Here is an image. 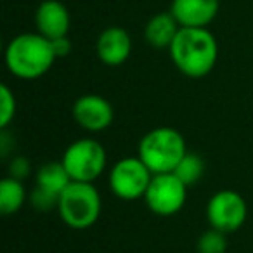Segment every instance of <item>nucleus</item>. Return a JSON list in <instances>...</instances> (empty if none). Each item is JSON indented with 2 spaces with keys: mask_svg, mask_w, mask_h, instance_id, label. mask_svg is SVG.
Wrapping results in <instances>:
<instances>
[{
  "mask_svg": "<svg viewBox=\"0 0 253 253\" xmlns=\"http://www.w3.org/2000/svg\"><path fill=\"white\" fill-rule=\"evenodd\" d=\"M169 50L175 68L189 78L207 77L218 57L217 40L208 28L180 26Z\"/></svg>",
  "mask_w": 253,
  "mask_h": 253,
  "instance_id": "f257e3e1",
  "label": "nucleus"
},
{
  "mask_svg": "<svg viewBox=\"0 0 253 253\" xmlns=\"http://www.w3.org/2000/svg\"><path fill=\"white\" fill-rule=\"evenodd\" d=\"M52 42L37 33H21L5 49V66L21 80H37L52 68L56 61Z\"/></svg>",
  "mask_w": 253,
  "mask_h": 253,
  "instance_id": "f03ea898",
  "label": "nucleus"
},
{
  "mask_svg": "<svg viewBox=\"0 0 253 253\" xmlns=\"http://www.w3.org/2000/svg\"><path fill=\"white\" fill-rule=\"evenodd\" d=\"M186 153V141L172 126L153 128L139 142V158L146 163L153 175L173 172Z\"/></svg>",
  "mask_w": 253,
  "mask_h": 253,
  "instance_id": "7ed1b4c3",
  "label": "nucleus"
},
{
  "mask_svg": "<svg viewBox=\"0 0 253 253\" xmlns=\"http://www.w3.org/2000/svg\"><path fill=\"white\" fill-rule=\"evenodd\" d=\"M102 201L97 187L92 182H75L63 191L59 196V211L63 222L71 229H88L97 222L101 215Z\"/></svg>",
  "mask_w": 253,
  "mask_h": 253,
  "instance_id": "20e7f679",
  "label": "nucleus"
},
{
  "mask_svg": "<svg viewBox=\"0 0 253 253\" xmlns=\"http://www.w3.org/2000/svg\"><path fill=\"white\" fill-rule=\"evenodd\" d=\"M61 162L70 173L71 180L94 182L104 172L108 156L101 142L90 137H84L68 146Z\"/></svg>",
  "mask_w": 253,
  "mask_h": 253,
  "instance_id": "39448f33",
  "label": "nucleus"
},
{
  "mask_svg": "<svg viewBox=\"0 0 253 253\" xmlns=\"http://www.w3.org/2000/svg\"><path fill=\"white\" fill-rule=\"evenodd\" d=\"M153 172L139 156H126L113 165L109 172V187L120 200L134 201L144 198Z\"/></svg>",
  "mask_w": 253,
  "mask_h": 253,
  "instance_id": "423d86ee",
  "label": "nucleus"
},
{
  "mask_svg": "<svg viewBox=\"0 0 253 253\" xmlns=\"http://www.w3.org/2000/svg\"><path fill=\"white\" fill-rule=\"evenodd\" d=\"M187 198V186L175 175L155 173L144 194V201L153 213L160 217H170L182 210Z\"/></svg>",
  "mask_w": 253,
  "mask_h": 253,
  "instance_id": "0eeeda50",
  "label": "nucleus"
},
{
  "mask_svg": "<svg viewBox=\"0 0 253 253\" xmlns=\"http://www.w3.org/2000/svg\"><path fill=\"white\" fill-rule=\"evenodd\" d=\"M248 207L245 198L232 189H222L210 198L207 205V218L213 229L220 232H234L246 222Z\"/></svg>",
  "mask_w": 253,
  "mask_h": 253,
  "instance_id": "6e6552de",
  "label": "nucleus"
},
{
  "mask_svg": "<svg viewBox=\"0 0 253 253\" xmlns=\"http://www.w3.org/2000/svg\"><path fill=\"white\" fill-rule=\"evenodd\" d=\"M73 118L87 132H102L113 123L115 111L111 102L97 94H85L73 104Z\"/></svg>",
  "mask_w": 253,
  "mask_h": 253,
  "instance_id": "1a4fd4ad",
  "label": "nucleus"
},
{
  "mask_svg": "<svg viewBox=\"0 0 253 253\" xmlns=\"http://www.w3.org/2000/svg\"><path fill=\"white\" fill-rule=\"evenodd\" d=\"M218 9L220 0H172L170 12L182 28H207Z\"/></svg>",
  "mask_w": 253,
  "mask_h": 253,
  "instance_id": "9d476101",
  "label": "nucleus"
},
{
  "mask_svg": "<svg viewBox=\"0 0 253 253\" xmlns=\"http://www.w3.org/2000/svg\"><path fill=\"white\" fill-rule=\"evenodd\" d=\"M71 25L70 11L59 0H43L37 7L35 26L37 32L49 40L68 37Z\"/></svg>",
  "mask_w": 253,
  "mask_h": 253,
  "instance_id": "9b49d317",
  "label": "nucleus"
},
{
  "mask_svg": "<svg viewBox=\"0 0 253 253\" xmlns=\"http://www.w3.org/2000/svg\"><path fill=\"white\" fill-rule=\"evenodd\" d=\"M95 52L106 66H120L130 57V35L120 26H109V28L102 30L99 35L97 43H95Z\"/></svg>",
  "mask_w": 253,
  "mask_h": 253,
  "instance_id": "f8f14e48",
  "label": "nucleus"
},
{
  "mask_svg": "<svg viewBox=\"0 0 253 253\" xmlns=\"http://www.w3.org/2000/svg\"><path fill=\"white\" fill-rule=\"evenodd\" d=\"M179 30L180 25L172 12H158L149 19L144 28L146 42L155 49H170Z\"/></svg>",
  "mask_w": 253,
  "mask_h": 253,
  "instance_id": "ddd939ff",
  "label": "nucleus"
},
{
  "mask_svg": "<svg viewBox=\"0 0 253 253\" xmlns=\"http://www.w3.org/2000/svg\"><path fill=\"white\" fill-rule=\"evenodd\" d=\"M71 184V177L64 169L63 162H49L37 170L35 186L49 191V193L61 196L63 191Z\"/></svg>",
  "mask_w": 253,
  "mask_h": 253,
  "instance_id": "4468645a",
  "label": "nucleus"
},
{
  "mask_svg": "<svg viewBox=\"0 0 253 253\" xmlns=\"http://www.w3.org/2000/svg\"><path fill=\"white\" fill-rule=\"evenodd\" d=\"M26 201V189L23 180L5 177L0 180V211L2 215H12L21 210Z\"/></svg>",
  "mask_w": 253,
  "mask_h": 253,
  "instance_id": "2eb2a0df",
  "label": "nucleus"
},
{
  "mask_svg": "<svg viewBox=\"0 0 253 253\" xmlns=\"http://www.w3.org/2000/svg\"><path fill=\"white\" fill-rule=\"evenodd\" d=\"M173 173H175V175L179 177V179L182 180L187 187L194 186V184L200 182V179L205 173L203 158H201L200 155H194V153L187 151L186 156H184V158L180 160L179 165L175 167Z\"/></svg>",
  "mask_w": 253,
  "mask_h": 253,
  "instance_id": "dca6fc26",
  "label": "nucleus"
},
{
  "mask_svg": "<svg viewBox=\"0 0 253 253\" xmlns=\"http://www.w3.org/2000/svg\"><path fill=\"white\" fill-rule=\"evenodd\" d=\"M198 253H225L227 241H225V232H220L211 227L210 231L203 232L198 239Z\"/></svg>",
  "mask_w": 253,
  "mask_h": 253,
  "instance_id": "f3484780",
  "label": "nucleus"
},
{
  "mask_svg": "<svg viewBox=\"0 0 253 253\" xmlns=\"http://www.w3.org/2000/svg\"><path fill=\"white\" fill-rule=\"evenodd\" d=\"M16 115V97L7 85H0V126L7 128Z\"/></svg>",
  "mask_w": 253,
  "mask_h": 253,
  "instance_id": "a211bd4d",
  "label": "nucleus"
},
{
  "mask_svg": "<svg viewBox=\"0 0 253 253\" xmlns=\"http://www.w3.org/2000/svg\"><path fill=\"white\" fill-rule=\"evenodd\" d=\"M30 203L39 211H50V210H54V208H57V205H59V196H56V194L35 186V189L30 194Z\"/></svg>",
  "mask_w": 253,
  "mask_h": 253,
  "instance_id": "6ab92c4d",
  "label": "nucleus"
},
{
  "mask_svg": "<svg viewBox=\"0 0 253 253\" xmlns=\"http://www.w3.org/2000/svg\"><path fill=\"white\" fill-rule=\"evenodd\" d=\"M30 170H32V167H30V162L25 156H16L9 163V172H11V177H14V179L23 180L25 177L30 175Z\"/></svg>",
  "mask_w": 253,
  "mask_h": 253,
  "instance_id": "aec40b11",
  "label": "nucleus"
},
{
  "mask_svg": "<svg viewBox=\"0 0 253 253\" xmlns=\"http://www.w3.org/2000/svg\"><path fill=\"white\" fill-rule=\"evenodd\" d=\"M54 47V52H56V57H66L68 54L71 52V42L68 37H61V39L50 40Z\"/></svg>",
  "mask_w": 253,
  "mask_h": 253,
  "instance_id": "412c9836",
  "label": "nucleus"
}]
</instances>
